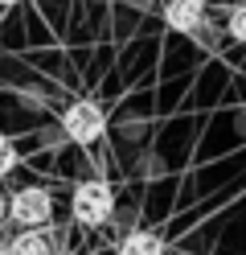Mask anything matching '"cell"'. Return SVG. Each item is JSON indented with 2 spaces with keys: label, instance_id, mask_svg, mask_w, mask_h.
Instances as JSON below:
<instances>
[{
  "label": "cell",
  "instance_id": "9",
  "mask_svg": "<svg viewBox=\"0 0 246 255\" xmlns=\"http://www.w3.org/2000/svg\"><path fill=\"white\" fill-rule=\"evenodd\" d=\"M4 206H8V198L0 194V227H4Z\"/></svg>",
  "mask_w": 246,
  "mask_h": 255
},
{
  "label": "cell",
  "instance_id": "11",
  "mask_svg": "<svg viewBox=\"0 0 246 255\" xmlns=\"http://www.w3.org/2000/svg\"><path fill=\"white\" fill-rule=\"evenodd\" d=\"M0 251H4V235H0Z\"/></svg>",
  "mask_w": 246,
  "mask_h": 255
},
{
  "label": "cell",
  "instance_id": "13",
  "mask_svg": "<svg viewBox=\"0 0 246 255\" xmlns=\"http://www.w3.org/2000/svg\"><path fill=\"white\" fill-rule=\"evenodd\" d=\"M90 4H103V0H90Z\"/></svg>",
  "mask_w": 246,
  "mask_h": 255
},
{
  "label": "cell",
  "instance_id": "12",
  "mask_svg": "<svg viewBox=\"0 0 246 255\" xmlns=\"http://www.w3.org/2000/svg\"><path fill=\"white\" fill-rule=\"evenodd\" d=\"M62 255H78V251H62Z\"/></svg>",
  "mask_w": 246,
  "mask_h": 255
},
{
  "label": "cell",
  "instance_id": "7",
  "mask_svg": "<svg viewBox=\"0 0 246 255\" xmlns=\"http://www.w3.org/2000/svg\"><path fill=\"white\" fill-rule=\"evenodd\" d=\"M226 33L246 45V0H238V4L226 12Z\"/></svg>",
  "mask_w": 246,
  "mask_h": 255
},
{
  "label": "cell",
  "instance_id": "8",
  "mask_svg": "<svg viewBox=\"0 0 246 255\" xmlns=\"http://www.w3.org/2000/svg\"><path fill=\"white\" fill-rule=\"evenodd\" d=\"M16 161H21V152H16V144L8 136H0V177H8V173L16 169Z\"/></svg>",
  "mask_w": 246,
  "mask_h": 255
},
{
  "label": "cell",
  "instance_id": "2",
  "mask_svg": "<svg viewBox=\"0 0 246 255\" xmlns=\"http://www.w3.org/2000/svg\"><path fill=\"white\" fill-rule=\"evenodd\" d=\"M4 218H12L21 231H45L49 222H54V198H49V189H41V185H25V189H16L8 198Z\"/></svg>",
  "mask_w": 246,
  "mask_h": 255
},
{
  "label": "cell",
  "instance_id": "6",
  "mask_svg": "<svg viewBox=\"0 0 246 255\" xmlns=\"http://www.w3.org/2000/svg\"><path fill=\"white\" fill-rule=\"evenodd\" d=\"M119 255H164V239L156 231H127L119 239Z\"/></svg>",
  "mask_w": 246,
  "mask_h": 255
},
{
  "label": "cell",
  "instance_id": "3",
  "mask_svg": "<svg viewBox=\"0 0 246 255\" xmlns=\"http://www.w3.org/2000/svg\"><path fill=\"white\" fill-rule=\"evenodd\" d=\"M62 132L74 140V144H98L107 136V111L94 99H74L62 111Z\"/></svg>",
  "mask_w": 246,
  "mask_h": 255
},
{
  "label": "cell",
  "instance_id": "10",
  "mask_svg": "<svg viewBox=\"0 0 246 255\" xmlns=\"http://www.w3.org/2000/svg\"><path fill=\"white\" fill-rule=\"evenodd\" d=\"M12 4H21V0H0V8H12Z\"/></svg>",
  "mask_w": 246,
  "mask_h": 255
},
{
  "label": "cell",
  "instance_id": "4",
  "mask_svg": "<svg viewBox=\"0 0 246 255\" xmlns=\"http://www.w3.org/2000/svg\"><path fill=\"white\" fill-rule=\"evenodd\" d=\"M164 25L172 29V33H201L205 29V0H164L160 8Z\"/></svg>",
  "mask_w": 246,
  "mask_h": 255
},
{
  "label": "cell",
  "instance_id": "5",
  "mask_svg": "<svg viewBox=\"0 0 246 255\" xmlns=\"http://www.w3.org/2000/svg\"><path fill=\"white\" fill-rule=\"evenodd\" d=\"M4 255H54V247L45 231H21L4 243Z\"/></svg>",
  "mask_w": 246,
  "mask_h": 255
},
{
  "label": "cell",
  "instance_id": "1",
  "mask_svg": "<svg viewBox=\"0 0 246 255\" xmlns=\"http://www.w3.org/2000/svg\"><path fill=\"white\" fill-rule=\"evenodd\" d=\"M70 214H74L78 227H86V231L107 227V222L115 218V189H111V181H103V177L78 181L74 198H70Z\"/></svg>",
  "mask_w": 246,
  "mask_h": 255
}]
</instances>
